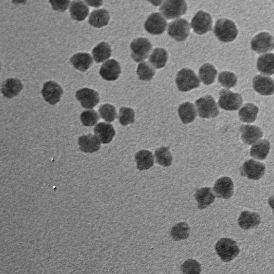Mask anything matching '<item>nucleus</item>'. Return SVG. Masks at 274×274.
I'll return each mask as SVG.
<instances>
[{"label": "nucleus", "mask_w": 274, "mask_h": 274, "mask_svg": "<svg viewBox=\"0 0 274 274\" xmlns=\"http://www.w3.org/2000/svg\"><path fill=\"white\" fill-rule=\"evenodd\" d=\"M214 33L220 41L229 43L236 38L238 34V30L233 21L223 18L217 22Z\"/></svg>", "instance_id": "f257e3e1"}, {"label": "nucleus", "mask_w": 274, "mask_h": 274, "mask_svg": "<svg viewBox=\"0 0 274 274\" xmlns=\"http://www.w3.org/2000/svg\"><path fill=\"white\" fill-rule=\"evenodd\" d=\"M156 163L165 167L172 164V156L169 151L168 147H162L156 149L155 152Z\"/></svg>", "instance_id": "c9c22d12"}, {"label": "nucleus", "mask_w": 274, "mask_h": 274, "mask_svg": "<svg viewBox=\"0 0 274 274\" xmlns=\"http://www.w3.org/2000/svg\"><path fill=\"white\" fill-rule=\"evenodd\" d=\"M109 20V12L105 9H102L92 12L89 18V23L92 27L99 29L107 26Z\"/></svg>", "instance_id": "4be33fe9"}, {"label": "nucleus", "mask_w": 274, "mask_h": 274, "mask_svg": "<svg viewBox=\"0 0 274 274\" xmlns=\"http://www.w3.org/2000/svg\"><path fill=\"white\" fill-rule=\"evenodd\" d=\"M266 167L264 164L253 160L245 162L241 168V173L243 177L253 180H259L265 174Z\"/></svg>", "instance_id": "9d476101"}, {"label": "nucleus", "mask_w": 274, "mask_h": 274, "mask_svg": "<svg viewBox=\"0 0 274 274\" xmlns=\"http://www.w3.org/2000/svg\"><path fill=\"white\" fill-rule=\"evenodd\" d=\"M216 250L221 260L226 263L235 259L240 252L236 242L227 238L219 241L216 244Z\"/></svg>", "instance_id": "20e7f679"}, {"label": "nucleus", "mask_w": 274, "mask_h": 274, "mask_svg": "<svg viewBox=\"0 0 274 274\" xmlns=\"http://www.w3.org/2000/svg\"><path fill=\"white\" fill-rule=\"evenodd\" d=\"M181 269L184 273L198 274L201 272L202 266L196 260L188 259L182 265Z\"/></svg>", "instance_id": "79ce46f5"}, {"label": "nucleus", "mask_w": 274, "mask_h": 274, "mask_svg": "<svg viewBox=\"0 0 274 274\" xmlns=\"http://www.w3.org/2000/svg\"><path fill=\"white\" fill-rule=\"evenodd\" d=\"M134 112L130 108L123 107L119 111V122L121 125L126 126L134 122Z\"/></svg>", "instance_id": "58836bf2"}, {"label": "nucleus", "mask_w": 274, "mask_h": 274, "mask_svg": "<svg viewBox=\"0 0 274 274\" xmlns=\"http://www.w3.org/2000/svg\"><path fill=\"white\" fill-rule=\"evenodd\" d=\"M212 18L210 14L199 11L192 19L191 27L195 33L203 35L212 30Z\"/></svg>", "instance_id": "1a4fd4ad"}, {"label": "nucleus", "mask_w": 274, "mask_h": 274, "mask_svg": "<svg viewBox=\"0 0 274 274\" xmlns=\"http://www.w3.org/2000/svg\"><path fill=\"white\" fill-rule=\"evenodd\" d=\"M176 82L181 92H189L201 86L200 80L195 72L188 68H184L178 72Z\"/></svg>", "instance_id": "f03ea898"}, {"label": "nucleus", "mask_w": 274, "mask_h": 274, "mask_svg": "<svg viewBox=\"0 0 274 274\" xmlns=\"http://www.w3.org/2000/svg\"><path fill=\"white\" fill-rule=\"evenodd\" d=\"M272 1H273V3H274V0H272Z\"/></svg>", "instance_id": "09e8293b"}, {"label": "nucleus", "mask_w": 274, "mask_h": 274, "mask_svg": "<svg viewBox=\"0 0 274 274\" xmlns=\"http://www.w3.org/2000/svg\"><path fill=\"white\" fill-rule=\"evenodd\" d=\"M81 120L84 126L92 127L99 121V116L96 111L88 110L83 112L81 115Z\"/></svg>", "instance_id": "a19ab883"}, {"label": "nucleus", "mask_w": 274, "mask_h": 274, "mask_svg": "<svg viewBox=\"0 0 274 274\" xmlns=\"http://www.w3.org/2000/svg\"><path fill=\"white\" fill-rule=\"evenodd\" d=\"M179 116L184 124H189L195 120L197 111L194 105L190 102L181 105L178 109Z\"/></svg>", "instance_id": "c85d7f7f"}, {"label": "nucleus", "mask_w": 274, "mask_h": 274, "mask_svg": "<svg viewBox=\"0 0 274 274\" xmlns=\"http://www.w3.org/2000/svg\"><path fill=\"white\" fill-rule=\"evenodd\" d=\"M84 1L87 5L94 8L101 7L104 2V0H84Z\"/></svg>", "instance_id": "c03bdc74"}, {"label": "nucleus", "mask_w": 274, "mask_h": 274, "mask_svg": "<svg viewBox=\"0 0 274 274\" xmlns=\"http://www.w3.org/2000/svg\"><path fill=\"white\" fill-rule=\"evenodd\" d=\"M92 55L97 64L102 63L111 55L110 45L105 42L100 43L93 48Z\"/></svg>", "instance_id": "2f4dec72"}, {"label": "nucleus", "mask_w": 274, "mask_h": 274, "mask_svg": "<svg viewBox=\"0 0 274 274\" xmlns=\"http://www.w3.org/2000/svg\"><path fill=\"white\" fill-rule=\"evenodd\" d=\"M53 9L57 11L65 12L69 8L70 0H49Z\"/></svg>", "instance_id": "37998d69"}, {"label": "nucleus", "mask_w": 274, "mask_h": 274, "mask_svg": "<svg viewBox=\"0 0 274 274\" xmlns=\"http://www.w3.org/2000/svg\"><path fill=\"white\" fill-rule=\"evenodd\" d=\"M70 62L74 68L82 72L88 70L93 64L91 56L86 53L74 54L71 57Z\"/></svg>", "instance_id": "393cba45"}, {"label": "nucleus", "mask_w": 274, "mask_h": 274, "mask_svg": "<svg viewBox=\"0 0 274 274\" xmlns=\"http://www.w3.org/2000/svg\"><path fill=\"white\" fill-rule=\"evenodd\" d=\"M186 11L185 0H166L160 8L161 14L168 19L179 18L184 15Z\"/></svg>", "instance_id": "39448f33"}, {"label": "nucleus", "mask_w": 274, "mask_h": 274, "mask_svg": "<svg viewBox=\"0 0 274 274\" xmlns=\"http://www.w3.org/2000/svg\"><path fill=\"white\" fill-rule=\"evenodd\" d=\"M269 142L266 140L258 141L252 146L250 155L255 159L264 160L267 157L270 150Z\"/></svg>", "instance_id": "7c9ffc66"}, {"label": "nucleus", "mask_w": 274, "mask_h": 274, "mask_svg": "<svg viewBox=\"0 0 274 274\" xmlns=\"http://www.w3.org/2000/svg\"><path fill=\"white\" fill-rule=\"evenodd\" d=\"M121 73L120 64L115 60H109L104 64L101 70L100 74L102 78L108 81H114L117 80Z\"/></svg>", "instance_id": "2eb2a0df"}, {"label": "nucleus", "mask_w": 274, "mask_h": 274, "mask_svg": "<svg viewBox=\"0 0 274 274\" xmlns=\"http://www.w3.org/2000/svg\"><path fill=\"white\" fill-rule=\"evenodd\" d=\"M28 2V0H12V3L16 5H24L26 4Z\"/></svg>", "instance_id": "de8ad7c7"}, {"label": "nucleus", "mask_w": 274, "mask_h": 274, "mask_svg": "<svg viewBox=\"0 0 274 274\" xmlns=\"http://www.w3.org/2000/svg\"><path fill=\"white\" fill-rule=\"evenodd\" d=\"M168 55L164 48H155L149 58V62L155 68H164L167 62Z\"/></svg>", "instance_id": "c756f323"}, {"label": "nucleus", "mask_w": 274, "mask_h": 274, "mask_svg": "<svg viewBox=\"0 0 274 274\" xmlns=\"http://www.w3.org/2000/svg\"><path fill=\"white\" fill-rule=\"evenodd\" d=\"M136 73L140 80L148 82L153 79L155 74V71L147 62H143L139 65Z\"/></svg>", "instance_id": "e433bc0d"}, {"label": "nucleus", "mask_w": 274, "mask_h": 274, "mask_svg": "<svg viewBox=\"0 0 274 274\" xmlns=\"http://www.w3.org/2000/svg\"><path fill=\"white\" fill-rule=\"evenodd\" d=\"M194 197L198 203V207L200 209L209 206L214 203L216 199V196L210 188L197 189Z\"/></svg>", "instance_id": "5701e85b"}, {"label": "nucleus", "mask_w": 274, "mask_h": 274, "mask_svg": "<svg viewBox=\"0 0 274 274\" xmlns=\"http://www.w3.org/2000/svg\"><path fill=\"white\" fill-rule=\"evenodd\" d=\"M213 191L218 198L225 199L230 198L234 192L232 181L228 177L219 179L214 184Z\"/></svg>", "instance_id": "dca6fc26"}, {"label": "nucleus", "mask_w": 274, "mask_h": 274, "mask_svg": "<svg viewBox=\"0 0 274 274\" xmlns=\"http://www.w3.org/2000/svg\"><path fill=\"white\" fill-rule=\"evenodd\" d=\"M238 222L242 229L249 230L258 227L261 222V218L257 213L243 211L239 217Z\"/></svg>", "instance_id": "412c9836"}, {"label": "nucleus", "mask_w": 274, "mask_h": 274, "mask_svg": "<svg viewBox=\"0 0 274 274\" xmlns=\"http://www.w3.org/2000/svg\"><path fill=\"white\" fill-rule=\"evenodd\" d=\"M76 97L82 106L85 109H92L99 103L98 93L94 90L84 88L79 90Z\"/></svg>", "instance_id": "4468645a"}, {"label": "nucleus", "mask_w": 274, "mask_h": 274, "mask_svg": "<svg viewBox=\"0 0 274 274\" xmlns=\"http://www.w3.org/2000/svg\"><path fill=\"white\" fill-rule=\"evenodd\" d=\"M238 77L233 72L223 71L219 74L218 81L225 88H233L238 83Z\"/></svg>", "instance_id": "4c0bfd02"}, {"label": "nucleus", "mask_w": 274, "mask_h": 274, "mask_svg": "<svg viewBox=\"0 0 274 274\" xmlns=\"http://www.w3.org/2000/svg\"><path fill=\"white\" fill-rule=\"evenodd\" d=\"M259 72L266 75L274 74V54L267 53L260 56L257 61Z\"/></svg>", "instance_id": "bb28decb"}, {"label": "nucleus", "mask_w": 274, "mask_h": 274, "mask_svg": "<svg viewBox=\"0 0 274 274\" xmlns=\"http://www.w3.org/2000/svg\"><path fill=\"white\" fill-rule=\"evenodd\" d=\"M242 140L246 145H251L257 142L263 136V132L256 126L243 125L240 129Z\"/></svg>", "instance_id": "6ab92c4d"}, {"label": "nucleus", "mask_w": 274, "mask_h": 274, "mask_svg": "<svg viewBox=\"0 0 274 274\" xmlns=\"http://www.w3.org/2000/svg\"><path fill=\"white\" fill-rule=\"evenodd\" d=\"M268 204L272 208L273 214H274V196L271 197L269 198Z\"/></svg>", "instance_id": "49530a36"}, {"label": "nucleus", "mask_w": 274, "mask_h": 274, "mask_svg": "<svg viewBox=\"0 0 274 274\" xmlns=\"http://www.w3.org/2000/svg\"><path fill=\"white\" fill-rule=\"evenodd\" d=\"M130 49L132 58L139 63L148 57L152 51V45L147 39L140 38L131 43Z\"/></svg>", "instance_id": "0eeeda50"}, {"label": "nucleus", "mask_w": 274, "mask_h": 274, "mask_svg": "<svg viewBox=\"0 0 274 274\" xmlns=\"http://www.w3.org/2000/svg\"><path fill=\"white\" fill-rule=\"evenodd\" d=\"M254 89L263 95H270L274 93V82L269 77L257 75L253 80Z\"/></svg>", "instance_id": "f3484780"}, {"label": "nucleus", "mask_w": 274, "mask_h": 274, "mask_svg": "<svg viewBox=\"0 0 274 274\" xmlns=\"http://www.w3.org/2000/svg\"><path fill=\"white\" fill-rule=\"evenodd\" d=\"M42 94L46 102L50 105H55L60 101L64 91L56 82L49 81L44 84Z\"/></svg>", "instance_id": "ddd939ff"}, {"label": "nucleus", "mask_w": 274, "mask_h": 274, "mask_svg": "<svg viewBox=\"0 0 274 274\" xmlns=\"http://www.w3.org/2000/svg\"><path fill=\"white\" fill-rule=\"evenodd\" d=\"M167 26V21L159 12H154L149 15L144 25L146 30L153 35L163 34Z\"/></svg>", "instance_id": "9b49d317"}, {"label": "nucleus", "mask_w": 274, "mask_h": 274, "mask_svg": "<svg viewBox=\"0 0 274 274\" xmlns=\"http://www.w3.org/2000/svg\"><path fill=\"white\" fill-rule=\"evenodd\" d=\"M78 143L81 150L86 153H95L98 151L101 147V142L95 135L92 134L80 136Z\"/></svg>", "instance_id": "aec40b11"}, {"label": "nucleus", "mask_w": 274, "mask_h": 274, "mask_svg": "<svg viewBox=\"0 0 274 274\" xmlns=\"http://www.w3.org/2000/svg\"><path fill=\"white\" fill-rule=\"evenodd\" d=\"M70 13L72 18L78 22L84 21L89 14V9L81 0H74L71 3Z\"/></svg>", "instance_id": "b1692460"}, {"label": "nucleus", "mask_w": 274, "mask_h": 274, "mask_svg": "<svg viewBox=\"0 0 274 274\" xmlns=\"http://www.w3.org/2000/svg\"><path fill=\"white\" fill-rule=\"evenodd\" d=\"M218 71L215 67L209 64H206L199 69V78L205 85L213 84L216 80Z\"/></svg>", "instance_id": "473e14b6"}, {"label": "nucleus", "mask_w": 274, "mask_h": 274, "mask_svg": "<svg viewBox=\"0 0 274 274\" xmlns=\"http://www.w3.org/2000/svg\"><path fill=\"white\" fill-rule=\"evenodd\" d=\"M94 132L99 141L104 144L110 143L115 135L113 126L105 122L97 124L94 129Z\"/></svg>", "instance_id": "a211bd4d"}, {"label": "nucleus", "mask_w": 274, "mask_h": 274, "mask_svg": "<svg viewBox=\"0 0 274 274\" xmlns=\"http://www.w3.org/2000/svg\"><path fill=\"white\" fill-rule=\"evenodd\" d=\"M198 115L203 119H213L219 114V108L212 96L207 95L195 101Z\"/></svg>", "instance_id": "7ed1b4c3"}, {"label": "nucleus", "mask_w": 274, "mask_h": 274, "mask_svg": "<svg viewBox=\"0 0 274 274\" xmlns=\"http://www.w3.org/2000/svg\"><path fill=\"white\" fill-rule=\"evenodd\" d=\"M99 113L103 119L108 122L114 121L117 118L115 107L110 104H105L100 107Z\"/></svg>", "instance_id": "ea45409f"}, {"label": "nucleus", "mask_w": 274, "mask_h": 274, "mask_svg": "<svg viewBox=\"0 0 274 274\" xmlns=\"http://www.w3.org/2000/svg\"><path fill=\"white\" fill-rule=\"evenodd\" d=\"M137 168L140 170H148L152 167L154 164V159L151 152L142 150L135 155Z\"/></svg>", "instance_id": "cd10ccee"}, {"label": "nucleus", "mask_w": 274, "mask_h": 274, "mask_svg": "<svg viewBox=\"0 0 274 274\" xmlns=\"http://www.w3.org/2000/svg\"><path fill=\"white\" fill-rule=\"evenodd\" d=\"M22 89L23 85L21 81L10 79L3 83L2 92L5 97L10 99L18 95Z\"/></svg>", "instance_id": "a878e982"}, {"label": "nucleus", "mask_w": 274, "mask_h": 274, "mask_svg": "<svg viewBox=\"0 0 274 274\" xmlns=\"http://www.w3.org/2000/svg\"><path fill=\"white\" fill-rule=\"evenodd\" d=\"M149 3H150L154 6H159L164 2V0H147Z\"/></svg>", "instance_id": "a18cd8bd"}, {"label": "nucleus", "mask_w": 274, "mask_h": 274, "mask_svg": "<svg viewBox=\"0 0 274 274\" xmlns=\"http://www.w3.org/2000/svg\"><path fill=\"white\" fill-rule=\"evenodd\" d=\"M190 228L185 222H181L174 226L170 232L173 240L181 241L187 239L189 237Z\"/></svg>", "instance_id": "f704fd0d"}, {"label": "nucleus", "mask_w": 274, "mask_h": 274, "mask_svg": "<svg viewBox=\"0 0 274 274\" xmlns=\"http://www.w3.org/2000/svg\"><path fill=\"white\" fill-rule=\"evenodd\" d=\"M259 108L252 104H246L239 111L240 120L247 123L255 122L257 118Z\"/></svg>", "instance_id": "72a5a7b5"}, {"label": "nucleus", "mask_w": 274, "mask_h": 274, "mask_svg": "<svg viewBox=\"0 0 274 274\" xmlns=\"http://www.w3.org/2000/svg\"><path fill=\"white\" fill-rule=\"evenodd\" d=\"M219 105L227 111L238 110L242 105L243 99L240 93H233L228 90H222L219 93Z\"/></svg>", "instance_id": "423d86ee"}, {"label": "nucleus", "mask_w": 274, "mask_h": 274, "mask_svg": "<svg viewBox=\"0 0 274 274\" xmlns=\"http://www.w3.org/2000/svg\"><path fill=\"white\" fill-rule=\"evenodd\" d=\"M190 24L184 19H177L168 25V34L177 42L185 41L190 34Z\"/></svg>", "instance_id": "6e6552de"}, {"label": "nucleus", "mask_w": 274, "mask_h": 274, "mask_svg": "<svg viewBox=\"0 0 274 274\" xmlns=\"http://www.w3.org/2000/svg\"><path fill=\"white\" fill-rule=\"evenodd\" d=\"M251 48L253 51L259 54L271 51L274 48L273 37L267 32H262L257 35L252 40Z\"/></svg>", "instance_id": "f8f14e48"}]
</instances>
